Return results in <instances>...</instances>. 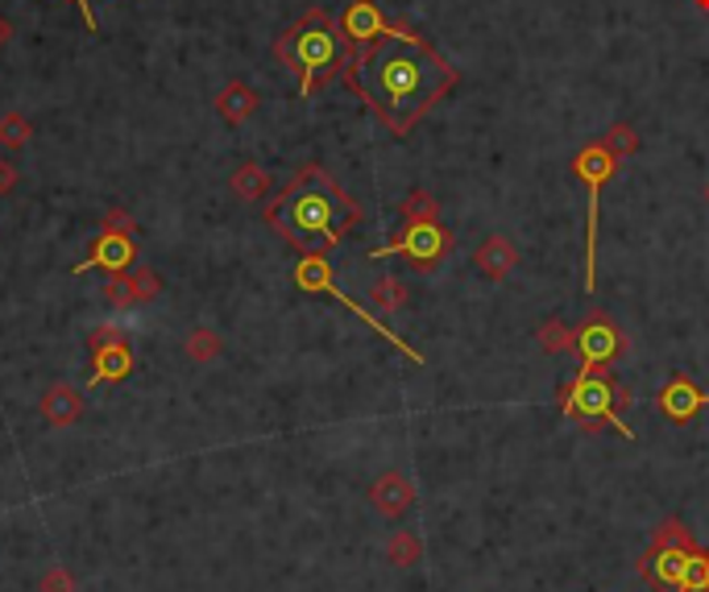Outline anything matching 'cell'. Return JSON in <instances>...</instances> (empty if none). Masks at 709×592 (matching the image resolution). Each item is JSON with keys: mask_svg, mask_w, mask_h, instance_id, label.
Here are the masks:
<instances>
[{"mask_svg": "<svg viewBox=\"0 0 709 592\" xmlns=\"http://www.w3.org/2000/svg\"><path fill=\"white\" fill-rule=\"evenodd\" d=\"M345 80L386 124V133L407 137L457 87L460 71L411 25H390L377 46L353 55Z\"/></svg>", "mask_w": 709, "mask_h": 592, "instance_id": "obj_1", "label": "cell"}, {"mask_svg": "<svg viewBox=\"0 0 709 592\" xmlns=\"http://www.w3.org/2000/svg\"><path fill=\"white\" fill-rule=\"evenodd\" d=\"M266 225L299 253H333L361 225V207L324 166L308 162L266 204Z\"/></svg>", "mask_w": 709, "mask_h": 592, "instance_id": "obj_2", "label": "cell"}, {"mask_svg": "<svg viewBox=\"0 0 709 592\" xmlns=\"http://www.w3.org/2000/svg\"><path fill=\"white\" fill-rule=\"evenodd\" d=\"M274 59L299 80V96L312 100L320 87L349 71L353 46L340 34V17H333L328 9H308L274 38Z\"/></svg>", "mask_w": 709, "mask_h": 592, "instance_id": "obj_3", "label": "cell"}, {"mask_svg": "<svg viewBox=\"0 0 709 592\" xmlns=\"http://www.w3.org/2000/svg\"><path fill=\"white\" fill-rule=\"evenodd\" d=\"M614 386H618V377L610 373V369H593V365H581L577 369V377L564 386V419H573V423H585V427H593V423H610V431H618L623 439H635V431L626 427L623 410L614 407Z\"/></svg>", "mask_w": 709, "mask_h": 592, "instance_id": "obj_4", "label": "cell"}, {"mask_svg": "<svg viewBox=\"0 0 709 592\" xmlns=\"http://www.w3.org/2000/svg\"><path fill=\"white\" fill-rule=\"evenodd\" d=\"M568 166H573V179L585 183V191H589V216H585V294H593V287H598V207H602V186L618 170V158L602 142H589L585 149L573 154Z\"/></svg>", "mask_w": 709, "mask_h": 592, "instance_id": "obj_5", "label": "cell"}, {"mask_svg": "<svg viewBox=\"0 0 709 592\" xmlns=\"http://www.w3.org/2000/svg\"><path fill=\"white\" fill-rule=\"evenodd\" d=\"M635 572L644 576L656 592H709V552L697 543L688 547H647L635 564Z\"/></svg>", "mask_w": 709, "mask_h": 592, "instance_id": "obj_6", "label": "cell"}, {"mask_svg": "<svg viewBox=\"0 0 709 592\" xmlns=\"http://www.w3.org/2000/svg\"><path fill=\"white\" fill-rule=\"evenodd\" d=\"M457 245V237L448 232V228L440 225V220H402V232H398L390 245L374 249L370 257L374 262H386V257H407L419 274H432V269L453 253Z\"/></svg>", "mask_w": 709, "mask_h": 592, "instance_id": "obj_7", "label": "cell"}, {"mask_svg": "<svg viewBox=\"0 0 709 592\" xmlns=\"http://www.w3.org/2000/svg\"><path fill=\"white\" fill-rule=\"evenodd\" d=\"M295 287L308 290V294H328V299H336L340 306H349V311H353L361 324L374 327L377 336H386V340H390V345H395L402 357H411V365H423V352H416V348L407 345L398 331H390V327L382 324L377 315H370V311H361V306H357L353 299L345 294V290L336 287V282H333V266H328V253H303V262L295 266Z\"/></svg>", "mask_w": 709, "mask_h": 592, "instance_id": "obj_8", "label": "cell"}, {"mask_svg": "<svg viewBox=\"0 0 709 592\" xmlns=\"http://www.w3.org/2000/svg\"><path fill=\"white\" fill-rule=\"evenodd\" d=\"M573 352L581 357V365L610 369L626 352L623 327L614 324V319H605V315H589V319L577 327V348H573Z\"/></svg>", "mask_w": 709, "mask_h": 592, "instance_id": "obj_9", "label": "cell"}, {"mask_svg": "<svg viewBox=\"0 0 709 592\" xmlns=\"http://www.w3.org/2000/svg\"><path fill=\"white\" fill-rule=\"evenodd\" d=\"M87 269H100L108 278H121V274H133L137 269V241L129 232H105L92 241L87 249L84 266H75V274H87Z\"/></svg>", "mask_w": 709, "mask_h": 592, "instance_id": "obj_10", "label": "cell"}, {"mask_svg": "<svg viewBox=\"0 0 709 592\" xmlns=\"http://www.w3.org/2000/svg\"><path fill=\"white\" fill-rule=\"evenodd\" d=\"M340 34L353 46V55H361V50H370V46H377V41L390 34V21L382 17L377 0H353L340 13Z\"/></svg>", "mask_w": 709, "mask_h": 592, "instance_id": "obj_11", "label": "cell"}, {"mask_svg": "<svg viewBox=\"0 0 709 592\" xmlns=\"http://www.w3.org/2000/svg\"><path fill=\"white\" fill-rule=\"evenodd\" d=\"M656 402H660V414H664L668 423H693L701 410L709 407V394L688 373H676V377H668L664 389L656 394Z\"/></svg>", "mask_w": 709, "mask_h": 592, "instance_id": "obj_12", "label": "cell"}, {"mask_svg": "<svg viewBox=\"0 0 709 592\" xmlns=\"http://www.w3.org/2000/svg\"><path fill=\"white\" fill-rule=\"evenodd\" d=\"M365 497H370V506H374L382 518H390V522H395V518H402V514L416 506L419 493L398 469H386L382 476H374V481H370Z\"/></svg>", "mask_w": 709, "mask_h": 592, "instance_id": "obj_13", "label": "cell"}, {"mask_svg": "<svg viewBox=\"0 0 709 592\" xmlns=\"http://www.w3.org/2000/svg\"><path fill=\"white\" fill-rule=\"evenodd\" d=\"M43 419L50 423V427H59V431H67V427H75L80 419H84V389H75V386H50L43 394Z\"/></svg>", "mask_w": 709, "mask_h": 592, "instance_id": "obj_14", "label": "cell"}, {"mask_svg": "<svg viewBox=\"0 0 709 592\" xmlns=\"http://www.w3.org/2000/svg\"><path fill=\"white\" fill-rule=\"evenodd\" d=\"M473 266H478V274L481 278H490V282H502L510 269L519 266V249L510 245L506 237H485L478 245V253H473Z\"/></svg>", "mask_w": 709, "mask_h": 592, "instance_id": "obj_15", "label": "cell"}, {"mask_svg": "<svg viewBox=\"0 0 709 592\" xmlns=\"http://www.w3.org/2000/svg\"><path fill=\"white\" fill-rule=\"evenodd\" d=\"M133 348L129 345H112V348H100V352H92V386H108V382H125L129 373H133Z\"/></svg>", "mask_w": 709, "mask_h": 592, "instance_id": "obj_16", "label": "cell"}, {"mask_svg": "<svg viewBox=\"0 0 709 592\" xmlns=\"http://www.w3.org/2000/svg\"><path fill=\"white\" fill-rule=\"evenodd\" d=\"M257 104L262 96L253 92L250 83H229V87H220V96H216V112H220V121L225 124H245L257 112Z\"/></svg>", "mask_w": 709, "mask_h": 592, "instance_id": "obj_17", "label": "cell"}, {"mask_svg": "<svg viewBox=\"0 0 709 592\" xmlns=\"http://www.w3.org/2000/svg\"><path fill=\"white\" fill-rule=\"evenodd\" d=\"M229 186L241 204H262V200L271 195V174H266L257 162H241L237 170H232Z\"/></svg>", "mask_w": 709, "mask_h": 592, "instance_id": "obj_18", "label": "cell"}, {"mask_svg": "<svg viewBox=\"0 0 709 592\" xmlns=\"http://www.w3.org/2000/svg\"><path fill=\"white\" fill-rule=\"evenodd\" d=\"M386 564L390 568H419L423 564V539L416 531H395L386 539Z\"/></svg>", "mask_w": 709, "mask_h": 592, "instance_id": "obj_19", "label": "cell"}, {"mask_svg": "<svg viewBox=\"0 0 709 592\" xmlns=\"http://www.w3.org/2000/svg\"><path fill=\"white\" fill-rule=\"evenodd\" d=\"M183 352H188V361H195V365H212V361L225 352V340H220V331H212V327H191Z\"/></svg>", "mask_w": 709, "mask_h": 592, "instance_id": "obj_20", "label": "cell"}, {"mask_svg": "<svg viewBox=\"0 0 709 592\" xmlns=\"http://www.w3.org/2000/svg\"><path fill=\"white\" fill-rule=\"evenodd\" d=\"M536 340H540L543 352H556V357H561V352H573V348H577V331L564 324L561 315H552V319H543V324L536 327Z\"/></svg>", "mask_w": 709, "mask_h": 592, "instance_id": "obj_21", "label": "cell"}, {"mask_svg": "<svg viewBox=\"0 0 709 592\" xmlns=\"http://www.w3.org/2000/svg\"><path fill=\"white\" fill-rule=\"evenodd\" d=\"M370 299L377 303V311H386V315H395V311H402L407 306V287L398 282V278H377L374 287H370Z\"/></svg>", "mask_w": 709, "mask_h": 592, "instance_id": "obj_22", "label": "cell"}, {"mask_svg": "<svg viewBox=\"0 0 709 592\" xmlns=\"http://www.w3.org/2000/svg\"><path fill=\"white\" fill-rule=\"evenodd\" d=\"M29 137H34L29 117H22V112H4L0 117V145L4 149H22V145H29Z\"/></svg>", "mask_w": 709, "mask_h": 592, "instance_id": "obj_23", "label": "cell"}, {"mask_svg": "<svg viewBox=\"0 0 709 592\" xmlns=\"http://www.w3.org/2000/svg\"><path fill=\"white\" fill-rule=\"evenodd\" d=\"M602 145L614 154V158H630V154H639V133H635V124L618 121V124H610V129H605Z\"/></svg>", "mask_w": 709, "mask_h": 592, "instance_id": "obj_24", "label": "cell"}, {"mask_svg": "<svg viewBox=\"0 0 709 592\" xmlns=\"http://www.w3.org/2000/svg\"><path fill=\"white\" fill-rule=\"evenodd\" d=\"M398 212H402V220H440V204L432 200V191H423V186H416V191L398 204Z\"/></svg>", "mask_w": 709, "mask_h": 592, "instance_id": "obj_25", "label": "cell"}, {"mask_svg": "<svg viewBox=\"0 0 709 592\" xmlns=\"http://www.w3.org/2000/svg\"><path fill=\"white\" fill-rule=\"evenodd\" d=\"M129 290H133V303H154L158 294H163V278L154 274L149 266H137L133 274H129Z\"/></svg>", "mask_w": 709, "mask_h": 592, "instance_id": "obj_26", "label": "cell"}, {"mask_svg": "<svg viewBox=\"0 0 709 592\" xmlns=\"http://www.w3.org/2000/svg\"><path fill=\"white\" fill-rule=\"evenodd\" d=\"M688 543H693V534H688V527L681 522V518L660 522V531H656V539H651L656 552H664V547H688Z\"/></svg>", "mask_w": 709, "mask_h": 592, "instance_id": "obj_27", "label": "cell"}, {"mask_svg": "<svg viewBox=\"0 0 709 592\" xmlns=\"http://www.w3.org/2000/svg\"><path fill=\"white\" fill-rule=\"evenodd\" d=\"M112 345H129V331L121 324H96L87 331V348H92V352L112 348Z\"/></svg>", "mask_w": 709, "mask_h": 592, "instance_id": "obj_28", "label": "cell"}, {"mask_svg": "<svg viewBox=\"0 0 709 592\" xmlns=\"http://www.w3.org/2000/svg\"><path fill=\"white\" fill-rule=\"evenodd\" d=\"M38 592H75V572L63 568V564L46 568L43 580H38Z\"/></svg>", "mask_w": 709, "mask_h": 592, "instance_id": "obj_29", "label": "cell"}, {"mask_svg": "<svg viewBox=\"0 0 709 592\" xmlns=\"http://www.w3.org/2000/svg\"><path fill=\"white\" fill-rule=\"evenodd\" d=\"M100 299H105L108 306H137L133 303V290H129V274H121V278H108L105 290H100Z\"/></svg>", "mask_w": 709, "mask_h": 592, "instance_id": "obj_30", "label": "cell"}, {"mask_svg": "<svg viewBox=\"0 0 709 592\" xmlns=\"http://www.w3.org/2000/svg\"><path fill=\"white\" fill-rule=\"evenodd\" d=\"M105 232H129V237H133V232H137V220H133V216H129L125 207H108L105 212Z\"/></svg>", "mask_w": 709, "mask_h": 592, "instance_id": "obj_31", "label": "cell"}, {"mask_svg": "<svg viewBox=\"0 0 709 592\" xmlns=\"http://www.w3.org/2000/svg\"><path fill=\"white\" fill-rule=\"evenodd\" d=\"M17 183H22V170H17V162L0 158V200H4V195H13V191H17Z\"/></svg>", "mask_w": 709, "mask_h": 592, "instance_id": "obj_32", "label": "cell"}, {"mask_svg": "<svg viewBox=\"0 0 709 592\" xmlns=\"http://www.w3.org/2000/svg\"><path fill=\"white\" fill-rule=\"evenodd\" d=\"M614 407H618V410H630V407H635V394H630V386H623V382L614 386Z\"/></svg>", "mask_w": 709, "mask_h": 592, "instance_id": "obj_33", "label": "cell"}, {"mask_svg": "<svg viewBox=\"0 0 709 592\" xmlns=\"http://www.w3.org/2000/svg\"><path fill=\"white\" fill-rule=\"evenodd\" d=\"M71 4H75V9H80V13H84L87 29H92V34H96V13H92V4H87V0H71Z\"/></svg>", "mask_w": 709, "mask_h": 592, "instance_id": "obj_34", "label": "cell"}, {"mask_svg": "<svg viewBox=\"0 0 709 592\" xmlns=\"http://www.w3.org/2000/svg\"><path fill=\"white\" fill-rule=\"evenodd\" d=\"M9 38H13V21H9V17H4V13H0V50L9 46Z\"/></svg>", "mask_w": 709, "mask_h": 592, "instance_id": "obj_35", "label": "cell"}, {"mask_svg": "<svg viewBox=\"0 0 709 592\" xmlns=\"http://www.w3.org/2000/svg\"><path fill=\"white\" fill-rule=\"evenodd\" d=\"M697 4H701V9H709V0H697Z\"/></svg>", "mask_w": 709, "mask_h": 592, "instance_id": "obj_36", "label": "cell"}, {"mask_svg": "<svg viewBox=\"0 0 709 592\" xmlns=\"http://www.w3.org/2000/svg\"><path fill=\"white\" fill-rule=\"evenodd\" d=\"M706 204H709V183H706Z\"/></svg>", "mask_w": 709, "mask_h": 592, "instance_id": "obj_37", "label": "cell"}]
</instances>
